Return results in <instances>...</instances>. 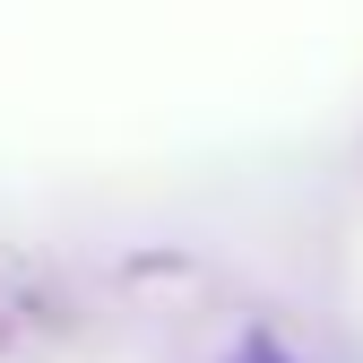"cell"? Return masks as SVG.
Here are the masks:
<instances>
[{"label": "cell", "mask_w": 363, "mask_h": 363, "mask_svg": "<svg viewBox=\"0 0 363 363\" xmlns=\"http://www.w3.org/2000/svg\"><path fill=\"white\" fill-rule=\"evenodd\" d=\"M234 363H294V354H286V346H277V337H251V346H242V354H234Z\"/></svg>", "instance_id": "1"}]
</instances>
